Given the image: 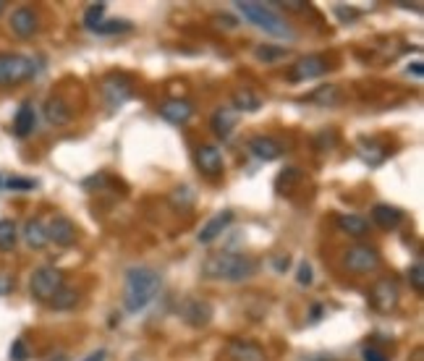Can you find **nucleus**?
<instances>
[{"instance_id": "nucleus-1", "label": "nucleus", "mask_w": 424, "mask_h": 361, "mask_svg": "<svg viewBox=\"0 0 424 361\" xmlns=\"http://www.w3.org/2000/svg\"><path fill=\"white\" fill-rule=\"evenodd\" d=\"M160 285H163V277H160L155 267H129L126 277H123V309L129 314H139L142 309H147L149 304L155 301Z\"/></svg>"}, {"instance_id": "nucleus-2", "label": "nucleus", "mask_w": 424, "mask_h": 361, "mask_svg": "<svg viewBox=\"0 0 424 361\" xmlns=\"http://www.w3.org/2000/svg\"><path fill=\"white\" fill-rule=\"evenodd\" d=\"M260 265L251 257L234 254V251H217L212 257L205 259L202 265V275L207 280H225V283H243L249 277L257 275Z\"/></svg>"}, {"instance_id": "nucleus-3", "label": "nucleus", "mask_w": 424, "mask_h": 361, "mask_svg": "<svg viewBox=\"0 0 424 361\" xmlns=\"http://www.w3.org/2000/svg\"><path fill=\"white\" fill-rule=\"evenodd\" d=\"M236 8L241 11V16L246 18V21H251V24L257 26V29H262L265 35L275 37V40H294L296 37L294 29H291V24H288L280 13H275V11L270 8L268 3H257V0H239V3H236Z\"/></svg>"}, {"instance_id": "nucleus-4", "label": "nucleus", "mask_w": 424, "mask_h": 361, "mask_svg": "<svg viewBox=\"0 0 424 361\" xmlns=\"http://www.w3.org/2000/svg\"><path fill=\"white\" fill-rule=\"evenodd\" d=\"M35 74V63L26 55H8V52L0 55V86H13L21 84V81H29Z\"/></svg>"}, {"instance_id": "nucleus-5", "label": "nucleus", "mask_w": 424, "mask_h": 361, "mask_svg": "<svg viewBox=\"0 0 424 361\" xmlns=\"http://www.w3.org/2000/svg\"><path fill=\"white\" fill-rule=\"evenodd\" d=\"M382 265L380 251L374 246H367V243H356V246H348L343 251V267L348 273H356V275H369L377 267Z\"/></svg>"}, {"instance_id": "nucleus-6", "label": "nucleus", "mask_w": 424, "mask_h": 361, "mask_svg": "<svg viewBox=\"0 0 424 361\" xmlns=\"http://www.w3.org/2000/svg\"><path fill=\"white\" fill-rule=\"evenodd\" d=\"M61 288H63V273L58 267H40V270H35L32 277H29V291H32V296H35L37 301H45V304L61 291Z\"/></svg>"}, {"instance_id": "nucleus-7", "label": "nucleus", "mask_w": 424, "mask_h": 361, "mask_svg": "<svg viewBox=\"0 0 424 361\" xmlns=\"http://www.w3.org/2000/svg\"><path fill=\"white\" fill-rule=\"evenodd\" d=\"M399 301H401L399 285H396V280H390V277L374 280L372 288H369V306L377 314H390V311L399 306Z\"/></svg>"}, {"instance_id": "nucleus-8", "label": "nucleus", "mask_w": 424, "mask_h": 361, "mask_svg": "<svg viewBox=\"0 0 424 361\" xmlns=\"http://www.w3.org/2000/svg\"><path fill=\"white\" fill-rule=\"evenodd\" d=\"M178 314L181 319L186 322L189 327H207L212 322V304L207 299H200V296H189V299H183V304L178 306Z\"/></svg>"}, {"instance_id": "nucleus-9", "label": "nucleus", "mask_w": 424, "mask_h": 361, "mask_svg": "<svg viewBox=\"0 0 424 361\" xmlns=\"http://www.w3.org/2000/svg\"><path fill=\"white\" fill-rule=\"evenodd\" d=\"M131 92H134V84H131V79H126L123 74H110V76L103 79V100L105 105H108V110L121 108L131 97Z\"/></svg>"}, {"instance_id": "nucleus-10", "label": "nucleus", "mask_w": 424, "mask_h": 361, "mask_svg": "<svg viewBox=\"0 0 424 361\" xmlns=\"http://www.w3.org/2000/svg\"><path fill=\"white\" fill-rule=\"evenodd\" d=\"M8 26H11V32H13V37H18V40H32V37L40 32V16H37L35 8L21 6V8H16L11 13Z\"/></svg>"}, {"instance_id": "nucleus-11", "label": "nucleus", "mask_w": 424, "mask_h": 361, "mask_svg": "<svg viewBox=\"0 0 424 361\" xmlns=\"http://www.w3.org/2000/svg\"><path fill=\"white\" fill-rule=\"evenodd\" d=\"M322 74H328V60L322 55H304L291 66L288 79L291 81H306V79H317Z\"/></svg>"}, {"instance_id": "nucleus-12", "label": "nucleus", "mask_w": 424, "mask_h": 361, "mask_svg": "<svg viewBox=\"0 0 424 361\" xmlns=\"http://www.w3.org/2000/svg\"><path fill=\"white\" fill-rule=\"evenodd\" d=\"M194 163H197V168H200L205 176H210V178L220 176V173H223V168H225L223 152H220L215 144L197 147V152H194Z\"/></svg>"}, {"instance_id": "nucleus-13", "label": "nucleus", "mask_w": 424, "mask_h": 361, "mask_svg": "<svg viewBox=\"0 0 424 361\" xmlns=\"http://www.w3.org/2000/svg\"><path fill=\"white\" fill-rule=\"evenodd\" d=\"M79 239V231L76 225L71 223L69 217H52L50 225H47V241H52L55 246H63V249H69V246H74Z\"/></svg>"}, {"instance_id": "nucleus-14", "label": "nucleus", "mask_w": 424, "mask_h": 361, "mask_svg": "<svg viewBox=\"0 0 424 361\" xmlns=\"http://www.w3.org/2000/svg\"><path fill=\"white\" fill-rule=\"evenodd\" d=\"M231 223H234V210H220V212H215L207 223L202 225L200 233H197V241H200V243H212L215 239L223 236V231Z\"/></svg>"}, {"instance_id": "nucleus-15", "label": "nucleus", "mask_w": 424, "mask_h": 361, "mask_svg": "<svg viewBox=\"0 0 424 361\" xmlns=\"http://www.w3.org/2000/svg\"><path fill=\"white\" fill-rule=\"evenodd\" d=\"M249 152L257 157V160H262V163H273V160H277V157L283 155V147H280L277 139L260 134V137L249 139Z\"/></svg>"}, {"instance_id": "nucleus-16", "label": "nucleus", "mask_w": 424, "mask_h": 361, "mask_svg": "<svg viewBox=\"0 0 424 361\" xmlns=\"http://www.w3.org/2000/svg\"><path fill=\"white\" fill-rule=\"evenodd\" d=\"M369 217H372V223L377 225V228H382V231H396V228L403 223V212L393 205H374Z\"/></svg>"}, {"instance_id": "nucleus-17", "label": "nucleus", "mask_w": 424, "mask_h": 361, "mask_svg": "<svg viewBox=\"0 0 424 361\" xmlns=\"http://www.w3.org/2000/svg\"><path fill=\"white\" fill-rule=\"evenodd\" d=\"M160 115H163L168 123H173V126H183V123L194 115V108H191V103H186V100H165V103L160 105Z\"/></svg>"}, {"instance_id": "nucleus-18", "label": "nucleus", "mask_w": 424, "mask_h": 361, "mask_svg": "<svg viewBox=\"0 0 424 361\" xmlns=\"http://www.w3.org/2000/svg\"><path fill=\"white\" fill-rule=\"evenodd\" d=\"M236 123H239V113H236L234 108H217V110L212 113V120H210L212 131H215L220 139L231 137V131L236 129Z\"/></svg>"}, {"instance_id": "nucleus-19", "label": "nucleus", "mask_w": 424, "mask_h": 361, "mask_svg": "<svg viewBox=\"0 0 424 361\" xmlns=\"http://www.w3.org/2000/svg\"><path fill=\"white\" fill-rule=\"evenodd\" d=\"M45 118L50 120L52 126H66V123H71L74 113H71L69 103H66L63 97H50V100L45 103Z\"/></svg>"}, {"instance_id": "nucleus-20", "label": "nucleus", "mask_w": 424, "mask_h": 361, "mask_svg": "<svg viewBox=\"0 0 424 361\" xmlns=\"http://www.w3.org/2000/svg\"><path fill=\"white\" fill-rule=\"evenodd\" d=\"M24 241L29 249H45L50 241H47V228H45V223L40 220V217H32V220H26L24 225Z\"/></svg>"}, {"instance_id": "nucleus-21", "label": "nucleus", "mask_w": 424, "mask_h": 361, "mask_svg": "<svg viewBox=\"0 0 424 361\" xmlns=\"http://www.w3.org/2000/svg\"><path fill=\"white\" fill-rule=\"evenodd\" d=\"M35 123H37V113H35V105L32 103H24L18 108L16 118H13V134L18 139H26L32 131H35Z\"/></svg>"}, {"instance_id": "nucleus-22", "label": "nucleus", "mask_w": 424, "mask_h": 361, "mask_svg": "<svg viewBox=\"0 0 424 361\" xmlns=\"http://www.w3.org/2000/svg\"><path fill=\"white\" fill-rule=\"evenodd\" d=\"M231 103H234L236 113H254L262 108V97L257 92H251V89H236Z\"/></svg>"}, {"instance_id": "nucleus-23", "label": "nucleus", "mask_w": 424, "mask_h": 361, "mask_svg": "<svg viewBox=\"0 0 424 361\" xmlns=\"http://www.w3.org/2000/svg\"><path fill=\"white\" fill-rule=\"evenodd\" d=\"M338 228L348 236H354V239H362L369 233V223H367V217H359V215H338L336 217Z\"/></svg>"}, {"instance_id": "nucleus-24", "label": "nucleus", "mask_w": 424, "mask_h": 361, "mask_svg": "<svg viewBox=\"0 0 424 361\" xmlns=\"http://www.w3.org/2000/svg\"><path fill=\"white\" fill-rule=\"evenodd\" d=\"M228 356L234 361H265V353L254 343H243V340H234L228 345Z\"/></svg>"}, {"instance_id": "nucleus-25", "label": "nucleus", "mask_w": 424, "mask_h": 361, "mask_svg": "<svg viewBox=\"0 0 424 361\" xmlns=\"http://www.w3.org/2000/svg\"><path fill=\"white\" fill-rule=\"evenodd\" d=\"M79 301H81L79 291H74V288H66V285H63L61 291H58L50 301H47V306H50V309H55V311H69V309H76Z\"/></svg>"}, {"instance_id": "nucleus-26", "label": "nucleus", "mask_w": 424, "mask_h": 361, "mask_svg": "<svg viewBox=\"0 0 424 361\" xmlns=\"http://www.w3.org/2000/svg\"><path fill=\"white\" fill-rule=\"evenodd\" d=\"M309 100L317 105H338L340 100H343V92H340V86L336 84H328V86H320V89H314L312 95H309Z\"/></svg>"}, {"instance_id": "nucleus-27", "label": "nucleus", "mask_w": 424, "mask_h": 361, "mask_svg": "<svg viewBox=\"0 0 424 361\" xmlns=\"http://www.w3.org/2000/svg\"><path fill=\"white\" fill-rule=\"evenodd\" d=\"M168 202H171V207H173L176 212H189L191 207H194V191L189 186H178V189L171 191Z\"/></svg>"}, {"instance_id": "nucleus-28", "label": "nucleus", "mask_w": 424, "mask_h": 361, "mask_svg": "<svg viewBox=\"0 0 424 361\" xmlns=\"http://www.w3.org/2000/svg\"><path fill=\"white\" fill-rule=\"evenodd\" d=\"M18 243V228L13 220H0V251H13Z\"/></svg>"}, {"instance_id": "nucleus-29", "label": "nucleus", "mask_w": 424, "mask_h": 361, "mask_svg": "<svg viewBox=\"0 0 424 361\" xmlns=\"http://www.w3.org/2000/svg\"><path fill=\"white\" fill-rule=\"evenodd\" d=\"M105 11H108V3H92V6L84 11V26H87L89 32H95L97 26L103 24Z\"/></svg>"}, {"instance_id": "nucleus-30", "label": "nucleus", "mask_w": 424, "mask_h": 361, "mask_svg": "<svg viewBox=\"0 0 424 361\" xmlns=\"http://www.w3.org/2000/svg\"><path fill=\"white\" fill-rule=\"evenodd\" d=\"M288 50L286 47H277V45H260L257 47V58L265 60V63H275V60L286 58Z\"/></svg>"}, {"instance_id": "nucleus-31", "label": "nucleus", "mask_w": 424, "mask_h": 361, "mask_svg": "<svg viewBox=\"0 0 424 361\" xmlns=\"http://www.w3.org/2000/svg\"><path fill=\"white\" fill-rule=\"evenodd\" d=\"M131 32V21H103V24L95 29V35H126Z\"/></svg>"}, {"instance_id": "nucleus-32", "label": "nucleus", "mask_w": 424, "mask_h": 361, "mask_svg": "<svg viewBox=\"0 0 424 361\" xmlns=\"http://www.w3.org/2000/svg\"><path fill=\"white\" fill-rule=\"evenodd\" d=\"M302 180V171H296V168H288V171H283L280 173V178H277V194L283 191V186H286V191H291L294 189V183H299Z\"/></svg>"}, {"instance_id": "nucleus-33", "label": "nucleus", "mask_w": 424, "mask_h": 361, "mask_svg": "<svg viewBox=\"0 0 424 361\" xmlns=\"http://www.w3.org/2000/svg\"><path fill=\"white\" fill-rule=\"evenodd\" d=\"M408 280H411V285H414L419 293L424 291V265L422 262H414V265L408 267Z\"/></svg>"}, {"instance_id": "nucleus-34", "label": "nucleus", "mask_w": 424, "mask_h": 361, "mask_svg": "<svg viewBox=\"0 0 424 361\" xmlns=\"http://www.w3.org/2000/svg\"><path fill=\"white\" fill-rule=\"evenodd\" d=\"M3 186H6V189H13V191H29V189H35L37 183L32 178H18V176H13V178L3 180Z\"/></svg>"}, {"instance_id": "nucleus-35", "label": "nucleus", "mask_w": 424, "mask_h": 361, "mask_svg": "<svg viewBox=\"0 0 424 361\" xmlns=\"http://www.w3.org/2000/svg\"><path fill=\"white\" fill-rule=\"evenodd\" d=\"M11 361H26L29 359V348H26V343L18 338V340H13V345H11Z\"/></svg>"}, {"instance_id": "nucleus-36", "label": "nucleus", "mask_w": 424, "mask_h": 361, "mask_svg": "<svg viewBox=\"0 0 424 361\" xmlns=\"http://www.w3.org/2000/svg\"><path fill=\"white\" fill-rule=\"evenodd\" d=\"M299 285H312V265L304 259L302 265H299V275H296Z\"/></svg>"}, {"instance_id": "nucleus-37", "label": "nucleus", "mask_w": 424, "mask_h": 361, "mask_svg": "<svg viewBox=\"0 0 424 361\" xmlns=\"http://www.w3.org/2000/svg\"><path fill=\"white\" fill-rule=\"evenodd\" d=\"M13 275H8V273H0V296H8L11 291H13Z\"/></svg>"}, {"instance_id": "nucleus-38", "label": "nucleus", "mask_w": 424, "mask_h": 361, "mask_svg": "<svg viewBox=\"0 0 424 361\" xmlns=\"http://www.w3.org/2000/svg\"><path fill=\"white\" fill-rule=\"evenodd\" d=\"M273 267H275V273H286L291 267V257L288 254H277V257H273Z\"/></svg>"}, {"instance_id": "nucleus-39", "label": "nucleus", "mask_w": 424, "mask_h": 361, "mask_svg": "<svg viewBox=\"0 0 424 361\" xmlns=\"http://www.w3.org/2000/svg\"><path fill=\"white\" fill-rule=\"evenodd\" d=\"M362 359L364 361H388V356H385L380 348H364Z\"/></svg>"}, {"instance_id": "nucleus-40", "label": "nucleus", "mask_w": 424, "mask_h": 361, "mask_svg": "<svg viewBox=\"0 0 424 361\" xmlns=\"http://www.w3.org/2000/svg\"><path fill=\"white\" fill-rule=\"evenodd\" d=\"M277 6H283L286 11H302V8H306V3H302V0H283V3H277Z\"/></svg>"}, {"instance_id": "nucleus-41", "label": "nucleus", "mask_w": 424, "mask_h": 361, "mask_svg": "<svg viewBox=\"0 0 424 361\" xmlns=\"http://www.w3.org/2000/svg\"><path fill=\"white\" fill-rule=\"evenodd\" d=\"M408 74H414V76H422V74H424V63H422V60L411 63V66H408Z\"/></svg>"}, {"instance_id": "nucleus-42", "label": "nucleus", "mask_w": 424, "mask_h": 361, "mask_svg": "<svg viewBox=\"0 0 424 361\" xmlns=\"http://www.w3.org/2000/svg\"><path fill=\"white\" fill-rule=\"evenodd\" d=\"M215 24H220V26H228V29H236V18H231V16H217L215 18Z\"/></svg>"}, {"instance_id": "nucleus-43", "label": "nucleus", "mask_w": 424, "mask_h": 361, "mask_svg": "<svg viewBox=\"0 0 424 361\" xmlns=\"http://www.w3.org/2000/svg\"><path fill=\"white\" fill-rule=\"evenodd\" d=\"M105 356H108V351H105V348H97L95 353H89L87 359L84 361H105Z\"/></svg>"}, {"instance_id": "nucleus-44", "label": "nucleus", "mask_w": 424, "mask_h": 361, "mask_svg": "<svg viewBox=\"0 0 424 361\" xmlns=\"http://www.w3.org/2000/svg\"><path fill=\"white\" fill-rule=\"evenodd\" d=\"M320 314H322V306H320V304H314V306H312V317L317 319Z\"/></svg>"}, {"instance_id": "nucleus-45", "label": "nucleus", "mask_w": 424, "mask_h": 361, "mask_svg": "<svg viewBox=\"0 0 424 361\" xmlns=\"http://www.w3.org/2000/svg\"><path fill=\"white\" fill-rule=\"evenodd\" d=\"M3 8H6V3H3V0H0V16H3Z\"/></svg>"}]
</instances>
